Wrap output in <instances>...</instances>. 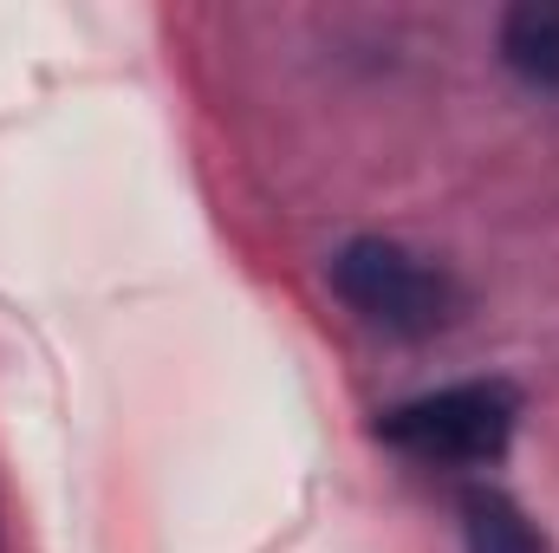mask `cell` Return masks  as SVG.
<instances>
[{
	"instance_id": "cell-1",
	"label": "cell",
	"mask_w": 559,
	"mask_h": 553,
	"mask_svg": "<svg viewBox=\"0 0 559 553\" xmlns=\"http://www.w3.org/2000/svg\"><path fill=\"white\" fill-rule=\"evenodd\" d=\"M325 280L371 332H391V339H436L468 306L462 280L436 255H423L411 242H391V235H352L332 255Z\"/></svg>"
},
{
	"instance_id": "cell-2",
	"label": "cell",
	"mask_w": 559,
	"mask_h": 553,
	"mask_svg": "<svg viewBox=\"0 0 559 553\" xmlns=\"http://www.w3.org/2000/svg\"><path fill=\"white\" fill-rule=\"evenodd\" d=\"M514 423H521L514 385L468 378V385H442V391L391 404L378 416V443H391L417 462H436V469H488L508 456Z\"/></svg>"
},
{
	"instance_id": "cell-3",
	"label": "cell",
	"mask_w": 559,
	"mask_h": 553,
	"mask_svg": "<svg viewBox=\"0 0 559 553\" xmlns=\"http://www.w3.org/2000/svg\"><path fill=\"white\" fill-rule=\"evenodd\" d=\"M495 52L527 92H559V0L508 7L495 26Z\"/></svg>"
},
{
	"instance_id": "cell-4",
	"label": "cell",
	"mask_w": 559,
	"mask_h": 553,
	"mask_svg": "<svg viewBox=\"0 0 559 553\" xmlns=\"http://www.w3.org/2000/svg\"><path fill=\"white\" fill-rule=\"evenodd\" d=\"M462 553H554V541L514 495L468 489L462 495Z\"/></svg>"
}]
</instances>
